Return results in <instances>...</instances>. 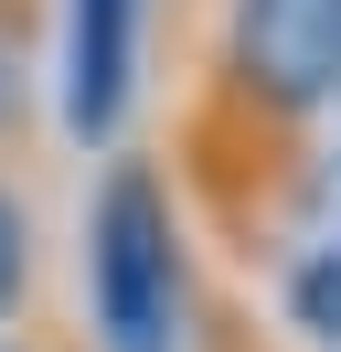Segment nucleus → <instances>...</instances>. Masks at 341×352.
<instances>
[{"label":"nucleus","mask_w":341,"mask_h":352,"mask_svg":"<svg viewBox=\"0 0 341 352\" xmlns=\"http://www.w3.org/2000/svg\"><path fill=\"white\" fill-rule=\"evenodd\" d=\"M21 278H32V224H21V203H11V182H0V320L21 309Z\"/></svg>","instance_id":"obj_5"},{"label":"nucleus","mask_w":341,"mask_h":352,"mask_svg":"<svg viewBox=\"0 0 341 352\" xmlns=\"http://www.w3.org/2000/svg\"><path fill=\"white\" fill-rule=\"evenodd\" d=\"M224 86L267 129L341 107V0H224Z\"/></svg>","instance_id":"obj_2"},{"label":"nucleus","mask_w":341,"mask_h":352,"mask_svg":"<svg viewBox=\"0 0 341 352\" xmlns=\"http://www.w3.org/2000/svg\"><path fill=\"white\" fill-rule=\"evenodd\" d=\"M0 352H11V342H0Z\"/></svg>","instance_id":"obj_7"},{"label":"nucleus","mask_w":341,"mask_h":352,"mask_svg":"<svg viewBox=\"0 0 341 352\" xmlns=\"http://www.w3.org/2000/svg\"><path fill=\"white\" fill-rule=\"evenodd\" d=\"M139 96V0H64V129L85 150L128 129Z\"/></svg>","instance_id":"obj_3"},{"label":"nucleus","mask_w":341,"mask_h":352,"mask_svg":"<svg viewBox=\"0 0 341 352\" xmlns=\"http://www.w3.org/2000/svg\"><path fill=\"white\" fill-rule=\"evenodd\" d=\"M85 309L96 352H182V224L149 160H107L85 214Z\"/></svg>","instance_id":"obj_1"},{"label":"nucleus","mask_w":341,"mask_h":352,"mask_svg":"<svg viewBox=\"0 0 341 352\" xmlns=\"http://www.w3.org/2000/svg\"><path fill=\"white\" fill-rule=\"evenodd\" d=\"M288 320L309 331L320 352H341V235H331V245H309V256L288 267Z\"/></svg>","instance_id":"obj_4"},{"label":"nucleus","mask_w":341,"mask_h":352,"mask_svg":"<svg viewBox=\"0 0 341 352\" xmlns=\"http://www.w3.org/2000/svg\"><path fill=\"white\" fill-rule=\"evenodd\" d=\"M21 118V43H11V11H0V129Z\"/></svg>","instance_id":"obj_6"}]
</instances>
